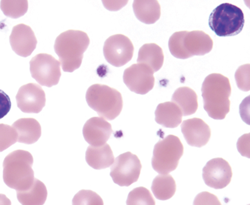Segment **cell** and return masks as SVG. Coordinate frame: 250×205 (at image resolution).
<instances>
[{"label": "cell", "mask_w": 250, "mask_h": 205, "mask_svg": "<svg viewBox=\"0 0 250 205\" xmlns=\"http://www.w3.org/2000/svg\"><path fill=\"white\" fill-rule=\"evenodd\" d=\"M0 205H12V202L5 195L0 194Z\"/></svg>", "instance_id": "836d02e7"}, {"label": "cell", "mask_w": 250, "mask_h": 205, "mask_svg": "<svg viewBox=\"0 0 250 205\" xmlns=\"http://www.w3.org/2000/svg\"><path fill=\"white\" fill-rule=\"evenodd\" d=\"M142 168L137 156L126 152L116 158L111 166L110 176L115 184L129 186L138 181Z\"/></svg>", "instance_id": "ba28073f"}, {"label": "cell", "mask_w": 250, "mask_h": 205, "mask_svg": "<svg viewBox=\"0 0 250 205\" xmlns=\"http://www.w3.org/2000/svg\"><path fill=\"white\" fill-rule=\"evenodd\" d=\"M60 66V62L52 55L40 53L30 62L31 77L42 86L51 88L59 84L62 75Z\"/></svg>", "instance_id": "52a82bcc"}, {"label": "cell", "mask_w": 250, "mask_h": 205, "mask_svg": "<svg viewBox=\"0 0 250 205\" xmlns=\"http://www.w3.org/2000/svg\"><path fill=\"white\" fill-rule=\"evenodd\" d=\"M10 43L13 50L19 56L27 57L31 55L37 46V39L30 26L19 24L12 29Z\"/></svg>", "instance_id": "4fadbf2b"}, {"label": "cell", "mask_w": 250, "mask_h": 205, "mask_svg": "<svg viewBox=\"0 0 250 205\" xmlns=\"http://www.w3.org/2000/svg\"><path fill=\"white\" fill-rule=\"evenodd\" d=\"M33 156L28 151L17 150L4 158L3 178L9 188L17 191L27 190L35 180Z\"/></svg>", "instance_id": "3957f363"}, {"label": "cell", "mask_w": 250, "mask_h": 205, "mask_svg": "<svg viewBox=\"0 0 250 205\" xmlns=\"http://www.w3.org/2000/svg\"><path fill=\"white\" fill-rule=\"evenodd\" d=\"M18 134V142L32 144L39 141L42 136L41 125L33 118H21L13 124Z\"/></svg>", "instance_id": "e0dca14e"}, {"label": "cell", "mask_w": 250, "mask_h": 205, "mask_svg": "<svg viewBox=\"0 0 250 205\" xmlns=\"http://www.w3.org/2000/svg\"><path fill=\"white\" fill-rule=\"evenodd\" d=\"M17 199L22 205H43L48 197L45 184L35 178L31 188L26 191H17Z\"/></svg>", "instance_id": "603a6c76"}, {"label": "cell", "mask_w": 250, "mask_h": 205, "mask_svg": "<svg viewBox=\"0 0 250 205\" xmlns=\"http://www.w3.org/2000/svg\"><path fill=\"white\" fill-rule=\"evenodd\" d=\"M175 180L169 175H160L154 179L151 190L158 200H168L173 197L176 192Z\"/></svg>", "instance_id": "cb8c5ba5"}, {"label": "cell", "mask_w": 250, "mask_h": 205, "mask_svg": "<svg viewBox=\"0 0 250 205\" xmlns=\"http://www.w3.org/2000/svg\"><path fill=\"white\" fill-rule=\"evenodd\" d=\"M126 205H155V201L148 189L138 187L129 192Z\"/></svg>", "instance_id": "484cf974"}, {"label": "cell", "mask_w": 250, "mask_h": 205, "mask_svg": "<svg viewBox=\"0 0 250 205\" xmlns=\"http://www.w3.org/2000/svg\"><path fill=\"white\" fill-rule=\"evenodd\" d=\"M202 92L204 109L209 116L224 119L230 110L231 87L229 79L220 73H211L205 78Z\"/></svg>", "instance_id": "6da1fadb"}, {"label": "cell", "mask_w": 250, "mask_h": 205, "mask_svg": "<svg viewBox=\"0 0 250 205\" xmlns=\"http://www.w3.org/2000/svg\"><path fill=\"white\" fill-rule=\"evenodd\" d=\"M154 72L149 67L143 64H133L124 73V82L131 92L145 95L155 86Z\"/></svg>", "instance_id": "30bf717a"}, {"label": "cell", "mask_w": 250, "mask_h": 205, "mask_svg": "<svg viewBox=\"0 0 250 205\" xmlns=\"http://www.w3.org/2000/svg\"><path fill=\"white\" fill-rule=\"evenodd\" d=\"M0 8L6 17L19 19L27 12L28 3L27 1L3 0L0 3Z\"/></svg>", "instance_id": "d4e9b609"}, {"label": "cell", "mask_w": 250, "mask_h": 205, "mask_svg": "<svg viewBox=\"0 0 250 205\" xmlns=\"http://www.w3.org/2000/svg\"><path fill=\"white\" fill-rule=\"evenodd\" d=\"M112 133L111 124L102 117H91L83 128V135L85 141L91 146L95 147L106 144Z\"/></svg>", "instance_id": "2e32d148"}, {"label": "cell", "mask_w": 250, "mask_h": 205, "mask_svg": "<svg viewBox=\"0 0 250 205\" xmlns=\"http://www.w3.org/2000/svg\"><path fill=\"white\" fill-rule=\"evenodd\" d=\"M244 14L233 4L223 3L214 9L209 19V25L219 37H232L242 32Z\"/></svg>", "instance_id": "5b68a950"}, {"label": "cell", "mask_w": 250, "mask_h": 205, "mask_svg": "<svg viewBox=\"0 0 250 205\" xmlns=\"http://www.w3.org/2000/svg\"><path fill=\"white\" fill-rule=\"evenodd\" d=\"M182 46L187 59H189L193 56H203L210 52L213 42L211 38L203 31H185Z\"/></svg>", "instance_id": "9a60e30c"}, {"label": "cell", "mask_w": 250, "mask_h": 205, "mask_svg": "<svg viewBox=\"0 0 250 205\" xmlns=\"http://www.w3.org/2000/svg\"><path fill=\"white\" fill-rule=\"evenodd\" d=\"M185 31L173 33L169 38L168 46L171 55L179 59H187L182 46V39Z\"/></svg>", "instance_id": "f1b7e54d"}, {"label": "cell", "mask_w": 250, "mask_h": 205, "mask_svg": "<svg viewBox=\"0 0 250 205\" xmlns=\"http://www.w3.org/2000/svg\"><path fill=\"white\" fill-rule=\"evenodd\" d=\"M181 129L189 146L202 148L210 139V128L206 122L200 118L185 120L181 125Z\"/></svg>", "instance_id": "5bb4252c"}, {"label": "cell", "mask_w": 250, "mask_h": 205, "mask_svg": "<svg viewBox=\"0 0 250 205\" xmlns=\"http://www.w3.org/2000/svg\"><path fill=\"white\" fill-rule=\"evenodd\" d=\"M182 111L173 102L161 103L155 111L156 122L165 128H177L182 121Z\"/></svg>", "instance_id": "d6986e66"}, {"label": "cell", "mask_w": 250, "mask_h": 205, "mask_svg": "<svg viewBox=\"0 0 250 205\" xmlns=\"http://www.w3.org/2000/svg\"><path fill=\"white\" fill-rule=\"evenodd\" d=\"M250 64L243 65L236 70L235 79L238 88L245 92L250 91Z\"/></svg>", "instance_id": "f546056e"}, {"label": "cell", "mask_w": 250, "mask_h": 205, "mask_svg": "<svg viewBox=\"0 0 250 205\" xmlns=\"http://www.w3.org/2000/svg\"><path fill=\"white\" fill-rule=\"evenodd\" d=\"M232 175L230 165L223 158L211 159L203 169V178L205 184L214 189L227 187L230 183Z\"/></svg>", "instance_id": "8fae6325"}, {"label": "cell", "mask_w": 250, "mask_h": 205, "mask_svg": "<svg viewBox=\"0 0 250 205\" xmlns=\"http://www.w3.org/2000/svg\"><path fill=\"white\" fill-rule=\"evenodd\" d=\"M18 142V134L13 126L0 124V152Z\"/></svg>", "instance_id": "83f0119b"}, {"label": "cell", "mask_w": 250, "mask_h": 205, "mask_svg": "<svg viewBox=\"0 0 250 205\" xmlns=\"http://www.w3.org/2000/svg\"><path fill=\"white\" fill-rule=\"evenodd\" d=\"M133 8L138 21L145 24L155 23L161 16L160 4L155 0H136Z\"/></svg>", "instance_id": "ffe728a7"}, {"label": "cell", "mask_w": 250, "mask_h": 205, "mask_svg": "<svg viewBox=\"0 0 250 205\" xmlns=\"http://www.w3.org/2000/svg\"><path fill=\"white\" fill-rule=\"evenodd\" d=\"M90 43L88 35L80 30L66 31L57 38L55 51L64 72H73L80 68L84 53Z\"/></svg>", "instance_id": "7a4b0ae2"}, {"label": "cell", "mask_w": 250, "mask_h": 205, "mask_svg": "<svg viewBox=\"0 0 250 205\" xmlns=\"http://www.w3.org/2000/svg\"><path fill=\"white\" fill-rule=\"evenodd\" d=\"M16 100L22 112L38 114L45 106V92L39 85L29 83L20 88Z\"/></svg>", "instance_id": "7c38bea8"}, {"label": "cell", "mask_w": 250, "mask_h": 205, "mask_svg": "<svg viewBox=\"0 0 250 205\" xmlns=\"http://www.w3.org/2000/svg\"><path fill=\"white\" fill-rule=\"evenodd\" d=\"M184 148L177 137L168 135L154 147L151 164L154 170L160 175H167L177 168Z\"/></svg>", "instance_id": "8992f818"}, {"label": "cell", "mask_w": 250, "mask_h": 205, "mask_svg": "<svg viewBox=\"0 0 250 205\" xmlns=\"http://www.w3.org/2000/svg\"><path fill=\"white\" fill-rule=\"evenodd\" d=\"M12 108V102L8 95L0 89V119L6 116Z\"/></svg>", "instance_id": "1f68e13d"}, {"label": "cell", "mask_w": 250, "mask_h": 205, "mask_svg": "<svg viewBox=\"0 0 250 205\" xmlns=\"http://www.w3.org/2000/svg\"><path fill=\"white\" fill-rule=\"evenodd\" d=\"M237 147L239 152L244 157L250 158V134L243 135L239 139Z\"/></svg>", "instance_id": "d6a6232c"}, {"label": "cell", "mask_w": 250, "mask_h": 205, "mask_svg": "<svg viewBox=\"0 0 250 205\" xmlns=\"http://www.w3.org/2000/svg\"><path fill=\"white\" fill-rule=\"evenodd\" d=\"M138 64L149 67L154 73L162 68L164 54L162 48L156 44H146L140 48L137 59Z\"/></svg>", "instance_id": "44dd1931"}, {"label": "cell", "mask_w": 250, "mask_h": 205, "mask_svg": "<svg viewBox=\"0 0 250 205\" xmlns=\"http://www.w3.org/2000/svg\"><path fill=\"white\" fill-rule=\"evenodd\" d=\"M87 104L100 117L112 121L121 113L124 101L121 93L106 85L94 84L86 91Z\"/></svg>", "instance_id": "277c9868"}, {"label": "cell", "mask_w": 250, "mask_h": 205, "mask_svg": "<svg viewBox=\"0 0 250 205\" xmlns=\"http://www.w3.org/2000/svg\"><path fill=\"white\" fill-rule=\"evenodd\" d=\"M85 159L89 166L97 170L109 168L115 161L113 151L108 144L102 146H89Z\"/></svg>", "instance_id": "ac0fdd59"}, {"label": "cell", "mask_w": 250, "mask_h": 205, "mask_svg": "<svg viewBox=\"0 0 250 205\" xmlns=\"http://www.w3.org/2000/svg\"><path fill=\"white\" fill-rule=\"evenodd\" d=\"M193 205H222L216 196L207 191L200 193L194 200Z\"/></svg>", "instance_id": "4dcf8cb0"}, {"label": "cell", "mask_w": 250, "mask_h": 205, "mask_svg": "<svg viewBox=\"0 0 250 205\" xmlns=\"http://www.w3.org/2000/svg\"><path fill=\"white\" fill-rule=\"evenodd\" d=\"M134 46L128 37L117 34L104 42V54L106 61L116 68L125 66L133 56Z\"/></svg>", "instance_id": "9c48e42d"}, {"label": "cell", "mask_w": 250, "mask_h": 205, "mask_svg": "<svg viewBox=\"0 0 250 205\" xmlns=\"http://www.w3.org/2000/svg\"><path fill=\"white\" fill-rule=\"evenodd\" d=\"M72 205H104L102 198L95 191L82 189L73 198Z\"/></svg>", "instance_id": "4316f807"}, {"label": "cell", "mask_w": 250, "mask_h": 205, "mask_svg": "<svg viewBox=\"0 0 250 205\" xmlns=\"http://www.w3.org/2000/svg\"><path fill=\"white\" fill-rule=\"evenodd\" d=\"M171 101L179 107L183 116H188L197 111V95L193 89L188 87H182L176 89L172 96Z\"/></svg>", "instance_id": "7402d4cb"}]
</instances>
